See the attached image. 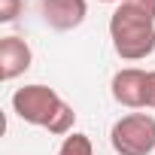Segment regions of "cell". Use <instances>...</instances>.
<instances>
[{
	"instance_id": "obj_3",
	"label": "cell",
	"mask_w": 155,
	"mask_h": 155,
	"mask_svg": "<svg viewBox=\"0 0 155 155\" xmlns=\"http://www.w3.org/2000/svg\"><path fill=\"white\" fill-rule=\"evenodd\" d=\"M110 143L116 155H152L155 152V116L149 113L122 116L110 131Z\"/></svg>"
},
{
	"instance_id": "obj_6",
	"label": "cell",
	"mask_w": 155,
	"mask_h": 155,
	"mask_svg": "<svg viewBox=\"0 0 155 155\" xmlns=\"http://www.w3.org/2000/svg\"><path fill=\"white\" fill-rule=\"evenodd\" d=\"M34 64V52L28 46V40L21 37H3L0 40V79L12 82L21 73H28Z\"/></svg>"
},
{
	"instance_id": "obj_1",
	"label": "cell",
	"mask_w": 155,
	"mask_h": 155,
	"mask_svg": "<svg viewBox=\"0 0 155 155\" xmlns=\"http://www.w3.org/2000/svg\"><path fill=\"white\" fill-rule=\"evenodd\" d=\"M110 40L122 61H143L155 52V0H125L110 15Z\"/></svg>"
},
{
	"instance_id": "obj_8",
	"label": "cell",
	"mask_w": 155,
	"mask_h": 155,
	"mask_svg": "<svg viewBox=\"0 0 155 155\" xmlns=\"http://www.w3.org/2000/svg\"><path fill=\"white\" fill-rule=\"evenodd\" d=\"M21 0H0V21L3 25H9V21H15L18 15H21Z\"/></svg>"
},
{
	"instance_id": "obj_2",
	"label": "cell",
	"mask_w": 155,
	"mask_h": 155,
	"mask_svg": "<svg viewBox=\"0 0 155 155\" xmlns=\"http://www.w3.org/2000/svg\"><path fill=\"white\" fill-rule=\"evenodd\" d=\"M12 113L21 122H28L34 128H43L49 134H58V137H67L73 131V122H76L73 107L55 88H49L43 82H31L25 88H15Z\"/></svg>"
},
{
	"instance_id": "obj_4",
	"label": "cell",
	"mask_w": 155,
	"mask_h": 155,
	"mask_svg": "<svg viewBox=\"0 0 155 155\" xmlns=\"http://www.w3.org/2000/svg\"><path fill=\"white\" fill-rule=\"evenodd\" d=\"M110 91H113V101L119 107L146 110V70H140V67H122L113 76Z\"/></svg>"
},
{
	"instance_id": "obj_5",
	"label": "cell",
	"mask_w": 155,
	"mask_h": 155,
	"mask_svg": "<svg viewBox=\"0 0 155 155\" xmlns=\"http://www.w3.org/2000/svg\"><path fill=\"white\" fill-rule=\"evenodd\" d=\"M43 21L52 31H73L79 28L88 15V3L85 0H43Z\"/></svg>"
},
{
	"instance_id": "obj_9",
	"label": "cell",
	"mask_w": 155,
	"mask_h": 155,
	"mask_svg": "<svg viewBox=\"0 0 155 155\" xmlns=\"http://www.w3.org/2000/svg\"><path fill=\"white\" fill-rule=\"evenodd\" d=\"M146 110H155V70H146Z\"/></svg>"
},
{
	"instance_id": "obj_7",
	"label": "cell",
	"mask_w": 155,
	"mask_h": 155,
	"mask_svg": "<svg viewBox=\"0 0 155 155\" xmlns=\"http://www.w3.org/2000/svg\"><path fill=\"white\" fill-rule=\"evenodd\" d=\"M58 155H94V146H91V137L88 134H79V131H73L64 137Z\"/></svg>"
},
{
	"instance_id": "obj_10",
	"label": "cell",
	"mask_w": 155,
	"mask_h": 155,
	"mask_svg": "<svg viewBox=\"0 0 155 155\" xmlns=\"http://www.w3.org/2000/svg\"><path fill=\"white\" fill-rule=\"evenodd\" d=\"M97 3H125V0H97Z\"/></svg>"
}]
</instances>
